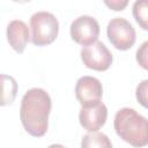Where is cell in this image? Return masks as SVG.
Instances as JSON below:
<instances>
[{
  "mask_svg": "<svg viewBox=\"0 0 148 148\" xmlns=\"http://www.w3.org/2000/svg\"><path fill=\"white\" fill-rule=\"evenodd\" d=\"M99 35L98 22L88 15H82L75 18L71 24V37L80 45L88 46L97 42Z\"/></svg>",
  "mask_w": 148,
  "mask_h": 148,
  "instance_id": "6",
  "label": "cell"
},
{
  "mask_svg": "<svg viewBox=\"0 0 148 148\" xmlns=\"http://www.w3.org/2000/svg\"><path fill=\"white\" fill-rule=\"evenodd\" d=\"M2 79V98H1V105L5 106L7 104L13 103L15 96H16V91H17V83L16 81L8 75L2 74L1 75Z\"/></svg>",
  "mask_w": 148,
  "mask_h": 148,
  "instance_id": "11",
  "label": "cell"
},
{
  "mask_svg": "<svg viewBox=\"0 0 148 148\" xmlns=\"http://www.w3.org/2000/svg\"><path fill=\"white\" fill-rule=\"evenodd\" d=\"M102 95L103 88L98 79L86 75L77 80L75 86V96L82 106L101 101Z\"/></svg>",
  "mask_w": 148,
  "mask_h": 148,
  "instance_id": "8",
  "label": "cell"
},
{
  "mask_svg": "<svg viewBox=\"0 0 148 148\" xmlns=\"http://www.w3.org/2000/svg\"><path fill=\"white\" fill-rule=\"evenodd\" d=\"M113 125L120 139L131 146L143 147L148 145V119L134 109H120L116 113Z\"/></svg>",
  "mask_w": 148,
  "mask_h": 148,
  "instance_id": "2",
  "label": "cell"
},
{
  "mask_svg": "<svg viewBox=\"0 0 148 148\" xmlns=\"http://www.w3.org/2000/svg\"><path fill=\"white\" fill-rule=\"evenodd\" d=\"M81 59L83 65L90 69L103 72L109 69L112 64V54L102 42H95L81 50Z\"/></svg>",
  "mask_w": 148,
  "mask_h": 148,
  "instance_id": "5",
  "label": "cell"
},
{
  "mask_svg": "<svg viewBox=\"0 0 148 148\" xmlns=\"http://www.w3.org/2000/svg\"><path fill=\"white\" fill-rule=\"evenodd\" d=\"M108 7H110L113 10H123L127 6V1H119V0H112V1H105L104 2Z\"/></svg>",
  "mask_w": 148,
  "mask_h": 148,
  "instance_id": "15",
  "label": "cell"
},
{
  "mask_svg": "<svg viewBox=\"0 0 148 148\" xmlns=\"http://www.w3.org/2000/svg\"><path fill=\"white\" fill-rule=\"evenodd\" d=\"M133 16L136 23L148 31V0H138L133 3Z\"/></svg>",
  "mask_w": 148,
  "mask_h": 148,
  "instance_id": "12",
  "label": "cell"
},
{
  "mask_svg": "<svg viewBox=\"0 0 148 148\" xmlns=\"http://www.w3.org/2000/svg\"><path fill=\"white\" fill-rule=\"evenodd\" d=\"M31 42L37 46L53 43L59 32L57 17L49 12H37L30 17Z\"/></svg>",
  "mask_w": 148,
  "mask_h": 148,
  "instance_id": "3",
  "label": "cell"
},
{
  "mask_svg": "<svg viewBox=\"0 0 148 148\" xmlns=\"http://www.w3.org/2000/svg\"><path fill=\"white\" fill-rule=\"evenodd\" d=\"M135 96L138 102L146 109H148V80L141 81L135 90Z\"/></svg>",
  "mask_w": 148,
  "mask_h": 148,
  "instance_id": "13",
  "label": "cell"
},
{
  "mask_svg": "<svg viewBox=\"0 0 148 148\" xmlns=\"http://www.w3.org/2000/svg\"><path fill=\"white\" fill-rule=\"evenodd\" d=\"M51 97L40 88L29 89L21 101L20 118L24 130L32 136H43L49 127Z\"/></svg>",
  "mask_w": 148,
  "mask_h": 148,
  "instance_id": "1",
  "label": "cell"
},
{
  "mask_svg": "<svg viewBox=\"0 0 148 148\" xmlns=\"http://www.w3.org/2000/svg\"><path fill=\"white\" fill-rule=\"evenodd\" d=\"M110 43L120 51L131 49L135 43V30L133 25L123 17L112 18L106 28Z\"/></svg>",
  "mask_w": 148,
  "mask_h": 148,
  "instance_id": "4",
  "label": "cell"
},
{
  "mask_svg": "<svg viewBox=\"0 0 148 148\" xmlns=\"http://www.w3.org/2000/svg\"><path fill=\"white\" fill-rule=\"evenodd\" d=\"M47 148H66L65 146L62 145H58V143H54V145H50Z\"/></svg>",
  "mask_w": 148,
  "mask_h": 148,
  "instance_id": "16",
  "label": "cell"
},
{
  "mask_svg": "<svg viewBox=\"0 0 148 148\" xmlns=\"http://www.w3.org/2000/svg\"><path fill=\"white\" fill-rule=\"evenodd\" d=\"M108 109L101 101L83 105L80 110L79 119L81 126L89 132H97L106 121Z\"/></svg>",
  "mask_w": 148,
  "mask_h": 148,
  "instance_id": "7",
  "label": "cell"
},
{
  "mask_svg": "<svg viewBox=\"0 0 148 148\" xmlns=\"http://www.w3.org/2000/svg\"><path fill=\"white\" fill-rule=\"evenodd\" d=\"M7 39L17 53H22L29 40V29L27 24L21 20L9 22L7 27Z\"/></svg>",
  "mask_w": 148,
  "mask_h": 148,
  "instance_id": "9",
  "label": "cell"
},
{
  "mask_svg": "<svg viewBox=\"0 0 148 148\" xmlns=\"http://www.w3.org/2000/svg\"><path fill=\"white\" fill-rule=\"evenodd\" d=\"M81 148H112V143L104 133L90 132L83 135Z\"/></svg>",
  "mask_w": 148,
  "mask_h": 148,
  "instance_id": "10",
  "label": "cell"
},
{
  "mask_svg": "<svg viewBox=\"0 0 148 148\" xmlns=\"http://www.w3.org/2000/svg\"><path fill=\"white\" fill-rule=\"evenodd\" d=\"M136 61L146 71H148V40L142 43L136 51Z\"/></svg>",
  "mask_w": 148,
  "mask_h": 148,
  "instance_id": "14",
  "label": "cell"
}]
</instances>
